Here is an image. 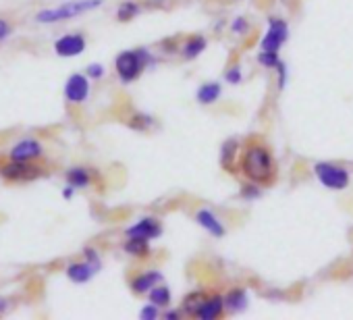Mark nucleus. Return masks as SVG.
<instances>
[{
    "label": "nucleus",
    "mask_w": 353,
    "mask_h": 320,
    "mask_svg": "<svg viewBox=\"0 0 353 320\" xmlns=\"http://www.w3.org/2000/svg\"><path fill=\"white\" fill-rule=\"evenodd\" d=\"M241 169H243V173H245V177L250 181H254V183H268L274 177L272 154L268 152V148L254 143L243 154Z\"/></svg>",
    "instance_id": "1"
},
{
    "label": "nucleus",
    "mask_w": 353,
    "mask_h": 320,
    "mask_svg": "<svg viewBox=\"0 0 353 320\" xmlns=\"http://www.w3.org/2000/svg\"><path fill=\"white\" fill-rule=\"evenodd\" d=\"M148 65H154V57L150 50L145 48H137V50H125L117 57L114 67H117V75L121 77L123 83H131L135 81L143 69Z\"/></svg>",
    "instance_id": "2"
},
{
    "label": "nucleus",
    "mask_w": 353,
    "mask_h": 320,
    "mask_svg": "<svg viewBox=\"0 0 353 320\" xmlns=\"http://www.w3.org/2000/svg\"><path fill=\"white\" fill-rule=\"evenodd\" d=\"M102 5V0H73V3H65L57 9H44L36 15L38 23H59V21H67L73 19L77 15L90 13L94 9H98Z\"/></svg>",
    "instance_id": "3"
},
{
    "label": "nucleus",
    "mask_w": 353,
    "mask_h": 320,
    "mask_svg": "<svg viewBox=\"0 0 353 320\" xmlns=\"http://www.w3.org/2000/svg\"><path fill=\"white\" fill-rule=\"evenodd\" d=\"M44 175L42 167H36L28 160H11V163L0 165V177L11 183H28L36 181Z\"/></svg>",
    "instance_id": "4"
},
{
    "label": "nucleus",
    "mask_w": 353,
    "mask_h": 320,
    "mask_svg": "<svg viewBox=\"0 0 353 320\" xmlns=\"http://www.w3.org/2000/svg\"><path fill=\"white\" fill-rule=\"evenodd\" d=\"M314 173L318 177V181L328 188V190H345L349 186V173L339 167V165H332V163H318L314 165Z\"/></svg>",
    "instance_id": "5"
},
{
    "label": "nucleus",
    "mask_w": 353,
    "mask_h": 320,
    "mask_svg": "<svg viewBox=\"0 0 353 320\" xmlns=\"http://www.w3.org/2000/svg\"><path fill=\"white\" fill-rule=\"evenodd\" d=\"M287 36H289V28L283 19H270V26H268V32L262 40V50L264 52H279L281 46L287 42Z\"/></svg>",
    "instance_id": "6"
},
{
    "label": "nucleus",
    "mask_w": 353,
    "mask_h": 320,
    "mask_svg": "<svg viewBox=\"0 0 353 320\" xmlns=\"http://www.w3.org/2000/svg\"><path fill=\"white\" fill-rule=\"evenodd\" d=\"M88 96H90V77L81 73H73L65 83V98L71 104H81L88 100Z\"/></svg>",
    "instance_id": "7"
},
{
    "label": "nucleus",
    "mask_w": 353,
    "mask_h": 320,
    "mask_svg": "<svg viewBox=\"0 0 353 320\" xmlns=\"http://www.w3.org/2000/svg\"><path fill=\"white\" fill-rule=\"evenodd\" d=\"M85 50V38L81 34H67L54 42V52L63 59L79 57Z\"/></svg>",
    "instance_id": "8"
},
{
    "label": "nucleus",
    "mask_w": 353,
    "mask_h": 320,
    "mask_svg": "<svg viewBox=\"0 0 353 320\" xmlns=\"http://www.w3.org/2000/svg\"><path fill=\"white\" fill-rule=\"evenodd\" d=\"M127 237H137V239H156L162 235V225L154 219V217H143L139 223L131 225L127 231H125Z\"/></svg>",
    "instance_id": "9"
},
{
    "label": "nucleus",
    "mask_w": 353,
    "mask_h": 320,
    "mask_svg": "<svg viewBox=\"0 0 353 320\" xmlns=\"http://www.w3.org/2000/svg\"><path fill=\"white\" fill-rule=\"evenodd\" d=\"M9 156L11 160H28V163H32V160L42 156V143L38 139H21L11 148Z\"/></svg>",
    "instance_id": "10"
},
{
    "label": "nucleus",
    "mask_w": 353,
    "mask_h": 320,
    "mask_svg": "<svg viewBox=\"0 0 353 320\" xmlns=\"http://www.w3.org/2000/svg\"><path fill=\"white\" fill-rule=\"evenodd\" d=\"M96 272H98V268H96L94 264H90L88 260H85V262H71V264L67 266V277H69V281H73V283H77V285L88 283Z\"/></svg>",
    "instance_id": "11"
},
{
    "label": "nucleus",
    "mask_w": 353,
    "mask_h": 320,
    "mask_svg": "<svg viewBox=\"0 0 353 320\" xmlns=\"http://www.w3.org/2000/svg\"><path fill=\"white\" fill-rule=\"evenodd\" d=\"M158 283H162V272L158 270H150V272H143L139 277H135L131 281V289L135 293H150Z\"/></svg>",
    "instance_id": "12"
},
{
    "label": "nucleus",
    "mask_w": 353,
    "mask_h": 320,
    "mask_svg": "<svg viewBox=\"0 0 353 320\" xmlns=\"http://www.w3.org/2000/svg\"><path fill=\"white\" fill-rule=\"evenodd\" d=\"M196 221H198V225H202L208 233H212L214 237H223L225 235V227H223V223L210 212V210H198L196 212Z\"/></svg>",
    "instance_id": "13"
},
{
    "label": "nucleus",
    "mask_w": 353,
    "mask_h": 320,
    "mask_svg": "<svg viewBox=\"0 0 353 320\" xmlns=\"http://www.w3.org/2000/svg\"><path fill=\"white\" fill-rule=\"evenodd\" d=\"M223 308H225V297L212 295V297L206 299V303L198 312V318H202V320H214V318H219L223 314Z\"/></svg>",
    "instance_id": "14"
},
{
    "label": "nucleus",
    "mask_w": 353,
    "mask_h": 320,
    "mask_svg": "<svg viewBox=\"0 0 353 320\" xmlns=\"http://www.w3.org/2000/svg\"><path fill=\"white\" fill-rule=\"evenodd\" d=\"M206 44H208V42H206V38H204V36H194V38H190V40L183 44V50H181L183 59H188V61L198 59V57L204 52Z\"/></svg>",
    "instance_id": "15"
},
{
    "label": "nucleus",
    "mask_w": 353,
    "mask_h": 320,
    "mask_svg": "<svg viewBox=\"0 0 353 320\" xmlns=\"http://www.w3.org/2000/svg\"><path fill=\"white\" fill-rule=\"evenodd\" d=\"M206 293L204 291H192L190 295H185V299H183V310H185V314H190V316H198V312L202 310V306L206 303Z\"/></svg>",
    "instance_id": "16"
},
{
    "label": "nucleus",
    "mask_w": 353,
    "mask_h": 320,
    "mask_svg": "<svg viewBox=\"0 0 353 320\" xmlns=\"http://www.w3.org/2000/svg\"><path fill=\"white\" fill-rule=\"evenodd\" d=\"M90 181H92V177H90V173H88L83 167H73V169H69V171H67V183H69V186H73L75 190H83V188H88V186H90Z\"/></svg>",
    "instance_id": "17"
},
{
    "label": "nucleus",
    "mask_w": 353,
    "mask_h": 320,
    "mask_svg": "<svg viewBox=\"0 0 353 320\" xmlns=\"http://www.w3.org/2000/svg\"><path fill=\"white\" fill-rule=\"evenodd\" d=\"M235 154H237V141L235 139H227L225 143H223V152H221V163H223V167L229 171V173H233L235 169Z\"/></svg>",
    "instance_id": "18"
},
{
    "label": "nucleus",
    "mask_w": 353,
    "mask_h": 320,
    "mask_svg": "<svg viewBox=\"0 0 353 320\" xmlns=\"http://www.w3.org/2000/svg\"><path fill=\"white\" fill-rule=\"evenodd\" d=\"M221 92H223V88L219 86V83H204V86H200V90H198V102H202V104H212V102H216L219 100V96H221Z\"/></svg>",
    "instance_id": "19"
},
{
    "label": "nucleus",
    "mask_w": 353,
    "mask_h": 320,
    "mask_svg": "<svg viewBox=\"0 0 353 320\" xmlns=\"http://www.w3.org/2000/svg\"><path fill=\"white\" fill-rule=\"evenodd\" d=\"M125 252H127L129 256L145 258V256L150 254V246H148V239L127 237V243H125Z\"/></svg>",
    "instance_id": "20"
},
{
    "label": "nucleus",
    "mask_w": 353,
    "mask_h": 320,
    "mask_svg": "<svg viewBox=\"0 0 353 320\" xmlns=\"http://www.w3.org/2000/svg\"><path fill=\"white\" fill-rule=\"evenodd\" d=\"M225 306H227L231 312H241V310H245V308H248V295H245V291H243V289L231 291V293L225 297Z\"/></svg>",
    "instance_id": "21"
},
{
    "label": "nucleus",
    "mask_w": 353,
    "mask_h": 320,
    "mask_svg": "<svg viewBox=\"0 0 353 320\" xmlns=\"http://www.w3.org/2000/svg\"><path fill=\"white\" fill-rule=\"evenodd\" d=\"M150 301H152V303H156L158 308L168 306V303H170V291H168V287H164V285H156V287L150 291Z\"/></svg>",
    "instance_id": "22"
},
{
    "label": "nucleus",
    "mask_w": 353,
    "mask_h": 320,
    "mask_svg": "<svg viewBox=\"0 0 353 320\" xmlns=\"http://www.w3.org/2000/svg\"><path fill=\"white\" fill-rule=\"evenodd\" d=\"M139 5H135V3H123L119 9H117V19L119 21H131V19H135V15H139Z\"/></svg>",
    "instance_id": "23"
},
{
    "label": "nucleus",
    "mask_w": 353,
    "mask_h": 320,
    "mask_svg": "<svg viewBox=\"0 0 353 320\" xmlns=\"http://www.w3.org/2000/svg\"><path fill=\"white\" fill-rule=\"evenodd\" d=\"M258 63L262 65V67H266V69H276L279 67V52H260L258 54Z\"/></svg>",
    "instance_id": "24"
},
{
    "label": "nucleus",
    "mask_w": 353,
    "mask_h": 320,
    "mask_svg": "<svg viewBox=\"0 0 353 320\" xmlns=\"http://www.w3.org/2000/svg\"><path fill=\"white\" fill-rule=\"evenodd\" d=\"M150 125H152V117H148V114H135L133 121H129V127L137 129V131H145Z\"/></svg>",
    "instance_id": "25"
},
{
    "label": "nucleus",
    "mask_w": 353,
    "mask_h": 320,
    "mask_svg": "<svg viewBox=\"0 0 353 320\" xmlns=\"http://www.w3.org/2000/svg\"><path fill=\"white\" fill-rule=\"evenodd\" d=\"M85 73H88V77H90V79H102L106 71H104V65H100V63H92V65H88Z\"/></svg>",
    "instance_id": "26"
},
{
    "label": "nucleus",
    "mask_w": 353,
    "mask_h": 320,
    "mask_svg": "<svg viewBox=\"0 0 353 320\" xmlns=\"http://www.w3.org/2000/svg\"><path fill=\"white\" fill-rule=\"evenodd\" d=\"M139 318H141V320H154V318H158V306L150 301L148 306H143V308H141Z\"/></svg>",
    "instance_id": "27"
},
{
    "label": "nucleus",
    "mask_w": 353,
    "mask_h": 320,
    "mask_svg": "<svg viewBox=\"0 0 353 320\" xmlns=\"http://www.w3.org/2000/svg\"><path fill=\"white\" fill-rule=\"evenodd\" d=\"M225 79H227L231 86H237V83H241V79H243V75H241V69H239V67H231V69L225 73Z\"/></svg>",
    "instance_id": "28"
},
{
    "label": "nucleus",
    "mask_w": 353,
    "mask_h": 320,
    "mask_svg": "<svg viewBox=\"0 0 353 320\" xmlns=\"http://www.w3.org/2000/svg\"><path fill=\"white\" fill-rule=\"evenodd\" d=\"M83 256H85V260H88L90 264H94V266L100 270L102 262H100V256H98V252H96L94 248H85V250H83Z\"/></svg>",
    "instance_id": "29"
},
{
    "label": "nucleus",
    "mask_w": 353,
    "mask_h": 320,
    "mask_svg": "<svg viewBox=\"0 0 353 320\" xmlns=\"http://www.w3.org/2000/svg\"><path fill=\"white\" fill-rule=\"evenodd\" d=\"M260 190L256 188V186H245L243 188V192H241V196L245 198V200H254V198H260Z\"/></svg>",
    "instance_id": "30"
},
{
    "label": "nucleus",
    "mask_w": 353,
    "mask_h": 320,
    "mask_svg": "<svg viewBox=\"0 0 353 320\" xmlns=\"http://www.w3.org/2000/svg\"><path fill=\"white\" fill-rule=\"evenodd\" d=\"M231 28H233V32H235V34H245L248 23H245V19H241V17H239V19H235V21H233V26H231Z\"/></svg>",
    "instance_id": "31"
},
{
    "label": "nucleus",
    "mask_w": 353,
    "mask_h": 320,
    "mask_svg": "<svg viewBox=\"0 0 353 320\" xmlns=\"http://www.w3.org/2000/svg\"><path fill=\"white\" fill-rule=\"evenodd\" d=\"M276 71H279V88L283 90L285 88V81H287V67L283 63H279Z\"/></svg>",
    "instance_id": "32"
},
{
    "label": "nucleus",
    "mask_w": 353,
    "mask_h": 320,
    "mask_svg": "<svg viewBox=\"0 0 353 320\" xmlns=\"http://www.w3.org/2000/svg\"><path fill=\"white\" fill-rule=\"evenodd\" d=\"M9 34H11V26L5 19H0V42H3Z\"/></svg>",
    "instance_id": "33"
},
{
    "label": "nucleus",
    "mask_w": 353,
    "mask_h": 320,
    "mask_svg": "<svg viewBox=\"0 0 353 320\" xmlns=\"http://www.w3.org/2000/svg\"><path fill=\"white\" fill-rule=\"evenodd\" d=\"M73 194H75V188L67 183V188L63 190V198H65V200H71V198H73Z\"/></svg>",
    "instance_id": "34"
},
{
    "label": "nucleus",
    "mask_w": 353,
    "mask_h": 320,
    "mask_svg": "<svg viewBox=\"0 0 353 320\" xmlns=\"http://www.w3.org/2000/svg\"><path fill=\"white\" fill-rule=\"evenodd\" d=\"M164 318H168V320H176V318H179V312L170 310V312H166V314H164Z\"/></svg>",
    "instance_id": "35"
},
{
    "label": "nucleus",
    "mask_w": 353,
    "mask_h": 320,
    "mask_svg": "<svg viewBox=\"0 0 353 320\" xmlns=\"http://www.w3.org/2000/svg\"><path fill=\"white\" fill-rule=\"evenodd\" d=\"M5 306H7V303H5L3 299H0V312H3V310H5Z\"/></svg>",
    "instance_id": "36"
}]
</instances>
